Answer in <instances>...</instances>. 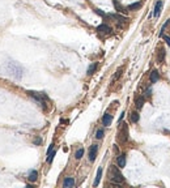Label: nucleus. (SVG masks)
Here are the masks:
<instances>
[{"label":"nucleus","instance_id":"nucleus-1","mask_svg":"<svg viewBox=\"0 0 170 188\" xmlns=\"http://www.w3.org/2000/svg\"><path fill=\"white\" fill-rule=\"evenodd\" d=\"M29 97H31L33 99H35L41 105V107L45 108L47 107V95L45 93H38V91H28Z\"/></svg>","mask_w":170,"mask_h":188},{"label":"nucleus","instance_id":"nucleus-2","mask_svg":"<svg viewBox=\"0 0 170 188\" xmlns=\"http://www.w3.org/2000/svg\"><path fill=\"white\" fill-rule=\"evenodd\" d=\"M110 175H111V180L116 184H120V183L124 182V178H123L122 172L119 171V168L116 166H111L110 167Z\"/></svg>","mask_w":170,"mask_h":188},{"label":"nucleus","instance_id":"nucleus-3","mask_svg":"<svg viewBox=\"0 0 170 188\" xmlns=\"http://www.w3.org/2000/svg\"><path fill=\"white\" fill-rule=\"evenodd\" d=\"M8 72L12 76H14V78H21V76H22V68L17 63L13 62H11L8 64Z\"/></svg>","mask_w":170,"mask_h":188},{"label":"nucleus","instance_id":"nucleus-4","mask_svg":"<svg viewBox=\"0 0 170 188\" xmlns=\"http://www.w3.org/2000/svg\"><path fill=\"white\" fill-rule=\"evenodd\" d=\"M118 139H119V141H120V143H124V141H127V139H128V127H127V124H126V123L122 125V127H120V129H119Z\"/></svg>","mask_w":170,"mask_h":188},{"label":"nucleus","instance_id":"nucleus-5","mask_svg":"<svg viewBox=\"0 0 170 188\" xmlns=\"http://www.w3.org/2000/svg\"><path fill=\"white\" fill-rule=\"evenodd\" d=\"M97 151H98V145H92L90 149H89V161L90 162H94L96 161V157H97Z\"/></svg>","mask_w":170,"mask_h":188},{"label":"nucleus","instance_id":"nucleus-6","mask_svg":"<svg viewBox=\"0 0 170 188\" xmlns=\"http://www.w3.org/2000/svg\"><path fill=\"white\" fill-rule=\"evenodd\" d=\"M97 31L101 33V34H109L111 31V28L109 25H106V24H102V25H99L98 28H97Z\"/></svg>","mask_w":170,"mask_h":188},{"label":"nucleus","instance_id":"nucleus-7","mask_svg":"<svg viewBox=\"0 0 170 188\" xmlns=\"http://www.w3.org/2000/svg\"><path fill=\"white\" fill-rule=\"evenodd\" d=\"M165 56H166V51H165L164 47H161L158 50V54H157V62H158V64H162V62L165 60Z\"/></svg>","mask_w":170,"mask_h":188},{"label":"nucleus","instance_id":"nucleus-8","mask_svg":"<svg viewBox=\"0 0 170 188\" xmlns=\"http://www.w3.org/2000/svg\"><path fill=\"white\" fill-rule=\"evenodd\" d=\"M161 8H162V1L161 0H158L156 3V5H154V11H153V16L154 17H158L160 13H161Z\"/></svg>","mask_w":170,"mask_h":188},{"label":"nucleus","instance_id":"nucleus-9","mask_svg":"<svg viewBox=\"0 0 170 188\" xmlns=\"http://www.w3.org/2000/svg\"><path fill=\"white\" fill-rule=\"evenodd\" d=\"M111 120H113V115L105 114V115H103V118H102V124L105 125V127H109L110 123H111Z\"/></svg>","mask_w":170,"mask_h":188},{"label":"nucleus","instance_id":"nucleus-10","mask_svg":"<svg viewBox=\"0 0 170 188\" xmlns=\"http://www.w3.org/2000/svg\"><path fill=\"white\" fill-rule=\"evenodd\" d=\"M101 178H102V167H99L98 170H97L96 180H94V183H93V185H94V187H97V185L99 184V182H101Z\"/></svg>","mask_w":170,"mask_h":188},{"label":"nucleus","instance_id":"nucleus-11","mask_svg":"<svg viewBox=\"0 0 170 188\" xmlns=\"http://www.w3.org/2000/svg\"><path fill=\"white\" fill-rule=\"evenodd\" d=\"M158 78H160V74H158V71H152V73H150V83L152 84H154V83H157L158 81Z\"/></svg>","mask_w":170,"mask_h":188},{"label":"nucleus","instance_id":"nucleus-12","mask_svg":"<svg viewBox=\"0 0 170 188\" xmlns=\"http://www.w3.org/2000/svg\"><path fill=\"white\" fill-rule=\"evenodd\" d=\"M75 185V180H73V178H65L64 179V182H63V187H73Z\"/></svg>","mask_w":170,"mask_h":188},{"label":"nucleus","instance_id":"nucleus-13","mask_svg":"<svg viewBox=\"0 0 170 188\" xmlns=\"http://www.w3.org/2000/svg\"><path fill=\"white\" fill-rule=\"evenodd\" d=\"M113 4H114V7H115L116 12H119V13H126V8L120 5V4H119L116 0H113Z\"/></svg>","mask_w":170,"mask_h":188},{"label":"nucleus","instance_id":"nucleus-14","mask_svg":"<svg viewBox=\"0 0 170 188\" xmlns=\"http://www.w3.org/2000/svg\"><path fill=\"white\" fill-rule=\"evenodd\" d=\"M116 162H118V166H119L120 168L124 167V166H126V156H124V154L119 156V157H118V161H116Z\"/></svg>","mask_w":170,"mask_h":188},{"label":"nucleus","instance_id":"nucleus-15","mask_svg":"<svg viewBox=\"0 0 170 188\" xmlns=\"http://www.w3.org/2000/svg\"><path fill=\"white\" fill-rule=\"evenodd\" d=\"M144 102H145V99H144V97H140V98H136V108L137 110H140V108L143 107V105H144Z\"/></svg>","mask_w":170,"mask_h":188},{"label":"nucleus","instance_id":"nucleus-16","mask_svg":"<svg viewBox=\"0 0 170 188\" xmlns=\"http://www.w3.org/2000/svg\"><path fill=\"white\" fill-rule=\"evenodd\" d=\"M37 178H38V172H37V171H35V170L30 171V174H29V180H30V182H35Z\"/></svg>","mask_w":170,"mask_h":188},{"label":"nucleus","instance_id":"nucleus-17","mask_svg":"<svg viewBox=\"0 0 170 188\" xmlns=\"http://www.w3.org/2000/svg\"><path fill=\"white\" fill-rule=\"evenodd\" d=\"M141 7V3H135V4H131V5L127 7L128 11H136V9H139Z\"/></svg>","mask_w":170,"mask_h":188},{"label":"nucleus","instance_id":"nucleus-18","mask_svg":"<svg viewBox=\"0 0 170 188\" xmlns=\"http://www.w3.org/2000/svg\"><path fill=\"white\" fill-rule=\"evenodd\" d=\"M122 72H123V68H122V67H120V68H119L118 71L115 72V74H114V77H113V80H111V81H113V83H114V81H115V80H118L119 77L122 76Z\"/></svg>","mask_w":170,"mask_h":188},{"label":"nucleus","instance_id":"nucleus-19","mask_svg":"<svg viewBox=\"0 0 170 188\" xmlns=\"http://www.w3.org/2000/svg\"><path fill=\"white\" fill-rule=\"evenodd\" d=\"M55 154H56V151H55V150L50 151V153L47 154V160H46V161H47V163H51V162H52V160H54Z\"/></svg>","mask_w":170,"mask_h":188},{"label":"nucleus","instance_id":"nucleus-20","mask_svg":"<svg viewBox=\"0 0 170 188\" xmlns=\"http://www.w3.org/2000/svg\"><path fill=\"white\" fill-rule=\"evenodd\" d=\"M82 156H84V149L80 148L79 150L76 151V154H75V158H76V160H80V158H82Z\"/></svg>","mask_w":170,"mask_h":188},{"label":"nucleus","instance_id":"nucleus-21","mask_svg":"<svg viewBox=\"0 0 170 188\" xmlns=\"http://www.w3.org/2000/svg\"><path fill=\"white\" fill-rule=\"evenodd\" d=\"M131 120H132L133 123H137L139 122V114H137V112H132V114H131Z\"/></svg>","mask_w":170,"mask_h":188},{"label":"nucleus","instance_id":"nucleus-22","mask_svg":"<svg viewBox=\"0 0 170 188\" xmlns=\"http://www.w3.org/2000/svg\"><path fill=\"white\" fill-rule=\"evenodd\" d=\"M96 68H97V63H93V64H92V66L88 68V74L94 73V71H96Z\"/></svg>","mask_w":170,"mask_h":188},{"label":"nucleus","instance_id":"nucleus-23","mask_svg":"<svg viewBox=\"0 0 170 188\" xmlns=\"http://www.w3.org/2000/svg\"><path fill=\"white\" fill-rule=\"evenodd\" d=\"M103 135H105V132H103V129H98V131L96 132V139L101 140L102 137H103Z\"/></svg>","mask_w":170,"mask_h":188},{"label":"nucleus","instance_id":"nucleus-24","mask_svg":"<svg viewBox=\"0 0 170 188\" xmlns=\"http://www.w3.org/2000/svg\"><path fill=\"white\" fill-rule=\"evenodd\" d=\"M96 13H97V14H99V16H102V17H105V16H106V14L103 13V12H102L101 9H96Z\"/></svg>","mask_w":170,"mask_h":188},{"label":"nucleus","instance_id":"nucleus-25","mask_svg":"<svg viewBox=\"0 0 170 188\" xmlns=\"http://www.w3.org/2000/svg\"><path fill=\"white\" fill-rule=\"evenodd\" d=\"M162 37H164L165 42L167 43V46H170V37H167V35H162Z\"/></svg>","mask_w":170,"mask_h":188},{"label":"nucleus","instance_id":"nucleus-26","mask_svg":"<svg viewBox=\"0 0 170 188\" xmlns=\"http://www.w3.org/2000/svg\"><path fill=\"white\" fill-rule=\"evenodd\" d=\"M41 143H42V140H41L39 137H37V139H34V144H35V145H39Z\"/></svg>","mask_w":170,"mask_h":188}]
</instances>
